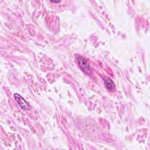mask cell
<instances>
[{
  "mask_svg": "<svg viewBox=\"0 0 150 150\" xmlns=\"http://www.w3.org/2000/svg\"><path fill=\"white\" fill-rule=\"evenodd\" d=\"M76 58L79 67H80L81 70L85 73L86 74L89 75L90 74V69L88 63L86 60V59L79 54H76Z\"/></svg>",
  "mask_w": 150,
  "mask_h": 150,
  "instance_id": "1",
  "label": "cell"
},
{
  "mask_svg": "<svg viewBox=\"0 0 150 150\" xmlns=\"http://www.w3.org/2000/svg\"><path fill=\"white\" fill-rule=\"evenodd\" d=\"M16 101H17L18 104L20 106V107L23 110H28L29 107L28 103L26 101V100L19 94L18 93H15L13 95Z\"/></svg>",
  "mask_w": 150,
  "mask_h": 150,
  "instance_id": "2",
  "label": "cell"
},
{
  "mask_svg": "<svg viewBox=\"0 0 150 150\" xmlns=\"http://www.w3.org/2000/svg\"><path fill=\"white\" fill-rule=\"evenodd\" d=\"M105 86L106 87V88L110 90V91H112L115 88V85L114 83L113 82V81L108 77H104L103 79Z\"/></svg>",
  "mask_w": 150,
  "mask_h": 150,
  "instance_id": "3",
  "label": "cell"
},
{
  "mask_svg": "<svg viewBox=\"0 0 150 150\" xmlns=\"http://www.w3.org/2000/svg\"><path fill=\"white\" fill-rule=\"evenodd\" d=\"M51 2H55V3H57V2H60V1H50Z\"/></svg>",
  "mask_w": 150,
  "mask_h": 150,
  "instance_id": "4",
  "label": "cell"
}]
</instances>
